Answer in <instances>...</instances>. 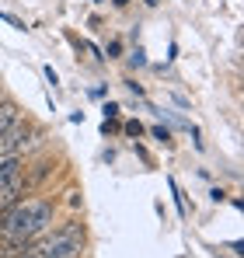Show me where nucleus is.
Listing matches in <instances>:
<instances>
[{"mask_svg":"<svg viewBox=\"0 0 244 258\" xmlns=\"http://www.w3.org/2000/svg\"><path fill=\"white\" fill-rule=\"evenodd\" d=\"M150 133H154V136H157V140H164V143H167V140H171V133H167V129H164V126H154V129H150Z\"/></svg>","mask_w":244,"mask_h":258,"instance_id":"nucleus-12","label":"nucleus"},{"mask_svg":"<svg viewBox=\"0 0 244 258\" xmlns=\"http://www.w3.org/2000/svg\"><path fill=\"white\" fill-rule=\"evenodd\" d=\"M14 251H18L14 244H7V241H0V258H11V255H14Z\"/></svg>","mask_w":244,"mask_h":258,"instance_id":"nucleus-11","label":"nucleus"},{"mask_svg":"<svg viewBox=\"0 0 244 258\" xmlns=\"http://www.w3.org/2000/svg\"><path fill=\"white\" fill-rule=\"evenodd\" d=\"M32 133L35 129L28 126V122H14V126L0 129V157H14V154H21L28 143H32Z\"/></svg>","mask_w":244,"mask_h":258,"instance_id":"nucleus-3","label":"nucleus"},{"mask_svg":"<svg viewBox=\"0 0 244 258\" xmlns=\"http://www.w3.org/2000/svg\"><path fill=\"white\" fill-rule=\"evenodd\" d=\"M39 258H81L84 255V223L67 220L63 227H56L52 234H39L35 241H28Z\"/></svg>","mask_w":244,"mask_h":258,"instance_id":"nucleus-2","label":"nucleus"},{"mask_svg":"<svg viewBox=\"0 0 244 258\" xmlns=\"http://www.w3.org/2000/svg\"><path fill=\"white\" fill-rule=\"evenodd\" d=\"M129 63H133V67H143V63H147V52H143V49H136V52L129 56Z\"/></svg>","mask_w":244,"mask_h":258,"instance_id":"nucleus-10","label":"nucleus"},{"mask_svg":"<svg viewBox=\"0 0 244 258\" xmlns=\"http://www.w3.org/2000/svg\"><path fill=\"white\" fill-rule=\"evenodd\" d=\"M147 4H150V7H157V4H161V0H147Z\"/></svg>","mask_w":244,"mask_h":258,"instance_id":"nucleus-15","label":"nucleus"},{"mask_svg":"<svg viewBox=\"0 0 244 258\" xmlns=\"http://www.w3.org/2000/svg\"><path fill=\"white\" fill-rule=\"evenodd\" d=\"M126 133H129V136H143V126H140L136 119H129V122H126Z\"/></svg>","mask_w":244,"mask_h":258,"instance_id":"nucleus-9","label":"nucleus"},{"mask_svg":"<svg viewBox=\"0 0 244 258\" xmlns=\"http://www.w3.org/2000/svg\"><path fill=\"white\" fill-rule=\"evenodd\" d=\"M21 192H25V178H18V181H7V185H0V216L7 213L18 199H21Z\"/></svg>","mask_w":244,"mask_h":258,"instance_id":"nucleus-4","label":"nucleus"},{"mask_svg":"<svg viewBox=\"0 0 244 258\" xmlns=\"http://www.w3.org/2000/svg\"><path fill=\"white\" fill-rule=\"evenodd\" d=\"M115 115H119V105L108 101V105H105V119H115Z\"/></svg>","mask_w":244,"mask_h":258,"instance_id":"nucleus-13","label":"nucleus"},{"mask_svg":"<svg viewBox=\"0 0 244 258\" xmlns=\"http://www.w3.org/2000/svg\"><path fill=\"white\" fill-rule=\"evenodd\" d=\"M0 21H7L11 28H18V32H25V21H21V18H14V14H7V11H0Z\"/></svg>","mask_w":244,"mask_h":258,"instance_id":"nucleus-8","label":"nucleus"},{"mask_svg":"<svg viewBox=\"0 0 244 258\" xmlns=\"http://www.w3.org/2000/svg\"><path fill=\"white\" fill-rule=\"evenodd\" d=\"M167 188H171V196H174V203H178V213L185 216V213H189V206H185V196H181L178 181H174V178H167Z\"/></svg>","mask_w":244,"mask_h":258,"instance_id":"nucleus-7","label":"nucleus"},{"mask_svg":"<svg viewBox=\"0 0 244 258\" xmlns=\"http://www.w3.org/2000/svg\"><path fill=\"white\" fill-rule=\"evenodd\" d=\"M18 119H21V112H18V105H11V101H4V105H0V129L14 126Z\"/></svg>","mask_w":244,"mask_h":258,"instance_id":"nucleus-6","label":"nucleus"},{"mask_svg":"<svg viewBox=\"0 0 244 258\" xmlns=\"http://www.w3.org/2000/svg\"><path fill=\"white\" fill-rule=\"evenodd\" d=\"M112 4H115V7H126V4H129V0H112Z\"/></svg>","mask_w":244,"mask_h":258,"instance_id":"nucleus-14","label":"nucleus"},{"mask_svg":"<svg viewBox=\"0 0 244 258\" xmlns=\"http://www.w3.org/2000/svg\"><path fill=\"white\" fill-rule=\"evenodd\" d=\"M21 154H14V157H0V185H7V181H18L21 178Z\"/></svg>","mask_w":244,"mask_h":258,"instance_id":"nucleus-5","label":"nucleus"},{"mask_svg":"<svg viewBox=\"0 0 244 258\" xmlns=\"http://www.w3.org/2000/svg\"><path fill=\"white\" fill-rule=\"evenodd\" d=\"M52 223V203L49 199H18L7 213L0 216V241L25 248L39 234L49 230Z\"/></svg>","mask_w":244,"mask_h":258,"instance_id":"nucleus-1","label":"nucleus"}]
</instances>
